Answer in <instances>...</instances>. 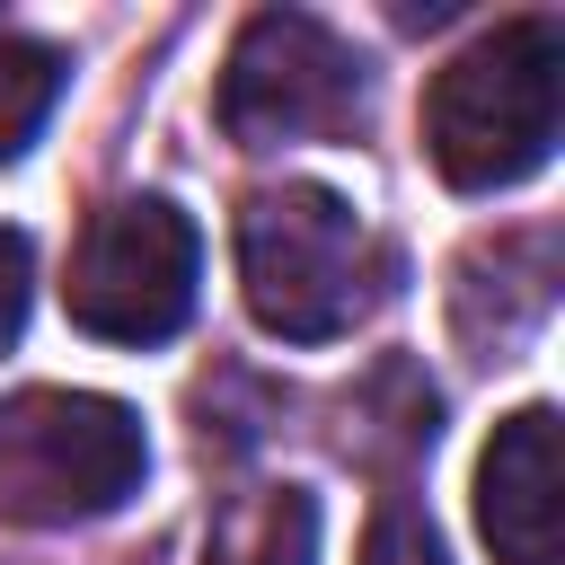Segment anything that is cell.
<instances>
[{
  "mask_svg": "<svg viewBox=\"0 0 565 565\" xmlns=\"http://www.w3.org/2000/svg\"><path fill=\"white\" fill-rule=\"evenodd\" d=\"M556 115H565V26L547 9H521L433 71L424 159L459 194H503L556 159Z\"/></svg>",
  "mask_w": 565,
  "mask_h": 565,
  "instance_id": "6da1fadb",
  "label": "cell"
},
{
  "mask_svg": "<svg viewBox=\"0 0 565 565\" xmlns=\"http://www.w3.org/2000/svg\"><path fill=\"white\" fill-rule=\"evenodd\" d=\"M238 291L265 335L335 344L397 291V247L335 185H265L238 203Z\"/></svg>",
  "mask_w": 565,
  "mask_h": 565,
  "instance_id": "7a4b0ae2",
  "label": "cell"
},
{
  "mask_svg": "<svg viewBox=\"0 0 565 565\" xmlns=\"http://www.w3.org/2000/svg\"><path fill=\"white\" fill-rule=\"evenodd\" d=\"M150 468L141 415L97 388H18L0 397V521L71 530L106 521Z\"/></svg>",
  "mask_w": 565,
  "mask_h": 565,
  "instance_id": "3957f363",
  "label": "cell"
},
{
  "mask_svg": "<svg viewBox=\"0 0 565 565\" xmlns=\"http://www.w3.org/2000/svg\"><path fill=\"white\" fill-rule=\"evenodd\" d=\"M362 106H371L362 53L309 9H256L221 62V88H212V115L238 150L335 141L362 124Z\"/></svg>",
  "mask_w": 565,
  "mask_h": 565,
  "instance_id": "277c9868",
  "label": "cell"
},
{
  "mask_svg": "<svg viewBox=\"0 0 565 565\" xmlns=\"http://www.w3.org/2000/svg\"><path fill=\"white\" fill-rule=\"evenodd\" d=\"M194 282H203V230L168 194H115L88 212L71 247L62 309L97 344H168L194 318Z\"/></svg>",
  "mask_w": 565,
  "mask_h": 565,
  "instance_id": "5b68a950",
  "label": "cell"
},
{
  "mask_svg": "<svg viewBox=\"0 0 565 565\" xmlns=\"http://www.w3.org/2000/svg\"><path fill=\"white\" fill-rule=\"evenodd\" d=\"M556 406H521L494 424L486 459H477V530L494 547V565H556Z\"/></svg>",
  "mask_w": 565,
  "mask_h": 565,
  "instance_id": "8992f818",
  "label": "cell"
},
{
  "mask_svg": "<svg viewBox=\"0 0 565 565\" xmlns=\"http://www.w3.org/2000/svg\"><path fill=\"white\" fill-rule=\"evenodd\" d=\"M547 300H556V230H503L459 256L450 327L477 362H512V344L547 327Z\"/></svg>",
  "mask_w": 565,
  "mask_h": 565,
  "instance_id": "52a82bcc",
  "label": "cell"
},
{
  "mask_svg": "<svg viewBox=\"0 0 565 565\" xmlns=\"http://www.w3.org/2000/svg\"><path fill=\"white\" fill-rule=\"evenodd\" d=\"M203 565H318V503L300 486H256L212 512Z\"/></svg>",
  "mask_w": 565,
  "mask_h": 565,
  "instance_id": "ba28073f",
  "label": "cell"
},
{
  "mask_svg": "<svg viewBox=\"0 0 565 565\" xmlns=\"http://www.w3.org/2000/svg\"><path fill=\"white\" fill-rule=\"evenodd\" d=\"M62 44H35V35H0V168L26 159V141L44 132V115L62 106Z\"/></svg>",
  "mask_w": 565,
  "mask_h": 565,
  "instance_id": "9c48e42d",
  "label": "cell"
},
{
  "mask_svg": "<svg viewBox=\"0 0 565 565\" xmlns=\"http://www.w3.org/2000/svg\"><path fill=\"white\" fill-rule=\"evenodd\" d=\"M362 565H450V547H441V530H433L424 503L388 494L371 512V530H362Z\"/></svg>",
  "mask_w": 565,
  "mask_h": 565,
  "instance_id": "30bf717a",
  "label": "cell"
},
{
  "mask_svg": "<svg viewBox=\"0 0 565 565\" xmlns=\"http://www.w3.org/2000/svg\"><path fill=\"white\" fill-rule=\"evenodd\" d=\"M26 291H35V247H26V230L0 221V353H9L18 327H26Z\"/></svg>",
  "mask_w": 565,
  "mask_h": 565,
  "instance_id": "8fae6325",
  "label": "cell"
}]
</instances>
